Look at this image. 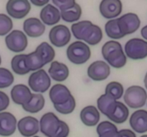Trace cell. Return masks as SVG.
Masks as SVG:
<instances>
[{"label":"cell","instance_id":"30bf717a","mask_svg":"<svg viewBox=\"0 0 147 137\" xmlns=\"http://www.w3.org/2000/svg\"><path fill=\"white\" fill-rule=\"evenodd\" d=\"M88 76L93 81H100L109 76L111 68L109 64L103 61H96L92 63L88 68Z\"/></svg>","mask_w":147,"mask_h":137},{"label":"cell","instance_id":"52a82bcc","mask_svg":"<svg viewBox=\"0 0 147 137\" xmlns=\"http://www.w3.org/2000/svg\"><path fill=\"white\" fill-rule=\"evenodd\" d=\"M117 20L119 29L124 36L131 34L137 31L141 24L139 17L134 13L123 14Z\"/></svg>","mask_w":147,"mask_h":137},{"label":"cell","instance_id":"44dd1931","mask_svg":"<svg viewBox=\"0 0 147 137\" xmlns=\"http://www.w3.org/2000/svg\"><path fill=\"white\" fill-rule=\"evenodd\" d=\"M116 101H117L104 94L98 98V108L102 114H104L106 116L109 117L114 111L116 105Z\"/></svg>","mask_w":147,"mask_h":137},{"label":"cell","instance_id":"7dc6e473","mask_svg":"<svg viewBox=\"0 0 147 137\" xmlns=\"http://www.w3.org/2000/svg\"><path fill=\"white\" fill-rule=\"evenodd\" d=\"M1 56H0V64H1Z\"/></svg>","mask_w":147,"mask_h":137},{"label":"cell","instance_id":"9c48e42d","mask_svg":"<svg viewBox=\"0 0 147 137\" xmlns=\"http://www.w3.org/2000/svg\"><path fill=\"white\" fill-rule=\"evenodd\" d=\"M60 120L53 112L46 113L40 121V130L47 137H53L59 128Z\"/></svg>","mask_w":147,"mask_h":137},{"label":"cell","instance_id":"cb8c5ba5","mask_svg":"<svg viewBox=\"0 0 147 137\" xmlns=\"http://www.w3.org/2000/svg\"><path fill=\"white\" fill-rule=\"evenodd\" d=\"M102 39H103V32L100 27L93 24L86 32L83 38V41L90 45L94 46L100 43Z\"/></svg>","mask_w":147,"mask_h":137},{"label":"cell","instance_id":"74e56055","mask_svg":"<svg viewBox=\"0 0 147 137\" xmlns=\"http://www.w3.org/2000/svg\"><path fill=\"white\" fill-rule=\"evenodd\" d=\"M52 2L60 9V11L70 9L73 8L76 4L74 0H53Z\"/></svg>","mask_w":147,"mask_h":137},{"label":"cell","instance_id":"83f0119b","mask_svg":"<svg viewBox=\"0 0 147 137\" xmlns=\"http://www.w3.org/2000/svg\"><path fill=\"white\" fill-rule=\"evenodd\" d=\"M36 51H38L39 54H40L45 64L51 62L55 57V51L54 49L47 42L41 43L37 47Z\"/></svg>","mask_w":147,"mask_h":137},{"label":"cell","instance_id":"8fae6325","mask_svg":"<svg viewBox=\"0 0 147 137\" xmlns=\"http://www.w3.org/2000/svg\"><path fill=\"white\" fill-rule=\"evenodd\" d=\"M17 128L23 136H34L40 131V123L36 118L29 116L19 121Z\"/></svg>","mask_w":147,"mask_h":137},{"label":"cell","instance_id":"f546056e","mask_svg":"<svg viewBox=\"0 0 147 137\" xmlns=\"http://www.w3.org/2000/svg\"><path fill=\"white\" fill-rule=\"evenodd\" d=\"M93 23L90 21H81L75 23L71 26V31L73 36L78 40H83L86 32Z\"/></svg>","mask_w":147,"mask_h":137},{"label":"cell","instance_id":"7c38bea8","mask_svg":"<svg viewBox=\"0 0 147 137\" xmlns=\"http://www.w3.org/2000/svg\"><path fill=\"white\" fill-rule=\"evenodd\" d=\"M100 14L106 19H114L122 11V3L119 0H103L100 2Z\"/></svg>","mask_w":147,"mask_h":137},{"label":"cell","instance_id":"7bdbcfd3","mask_svg":"<svg viewBox=\"0 0 147 137\" xmlns=\"http://www.w3.org/2000/svg\"><path fill=\"white\" fill-rule=\"evenodd\" d=\"M30 2L37 7H42L49 4L48 0H31Z\"/></svg>","mask_w":147,"mask_h":137},{"label":"cell","instance_id":"d4e9b609","mask_svg":"<svg viewBox=\"0 0 147 137\" xmlns=\"http://www.w3.org/2000/svg\"><path fill=\"white\" fill-rule=\"evenodd\" d=\"M25 64L30 71L40 70L45 65L40 54L36 50L30 54H26Z\"/></svg>","mask_w":147,"mask_h":137},{"label":"cell","instance_id":"e575fe53","mask_svg":"<svg viewBox=\"0 0 147 137\" xmlns=\"http://www.w3.org/2000/svg\"><path fill=\"white\" fill-rule=\"evenodd\" d=\"M13 27L12 20L9 16L0 14V36L8 34Z\"/></svg>","mask_w":147,"mask_h":137},{"label":"cell","instance_id":"4fadbf2b","mask_svg":"<svg viewBox=\"0 0 147 137\" xmlns=\"http://www.w3.org/2000/svg\"><path fill=\"white\" fill-rule=\"evenodd\" d=\"M72 94L70 90L63 84H57L51 87L49 96L53 105H61L67 102Z\"/></svg>","mask_w":147,"mask_h":137},{"label":"cell","instance_id":"2e32d148","mask_svg":"<svg viewBox=\"0 0 147 137\" xmlns=\"http://www.w3.org/2000/svg\"><path fill=\"white\" fill-rule=\"evenodd\" d=\"M32 93L27 86L24 84H17L11 90V97L16 104L25 105L30 101Z\"/></svg>","mask_w":147,"mask_h":137},{"label":"cell","instance_id":"ac0fdd59","mask_svg":"<svg viewBox=\"0 0 147 137\" xmlns=\"http://www.w3.org/2000/svg\"><path fill=\"white\" fill-rule=\"evenodd\" d=\"M40 17L42 23L51 26L60 21V11L58 9L51 4H47L40 11Z\"/></svg>","mask_w":147,"mask_h":137},{"label":"cell","instance_id":"bcb514c9","mask_svg":"<svg viewBox=\"0 0 147 137\" xmlns=\"http://www.w3.org/2000/svg\"><path fill=\"white\" fill-rule=\"evenodd\" d=\"M141 137H147V134H146V135L142 136H141Z\"/></svg>","mask_w":147,"mask_h":137},{"label":"cell","instance_id":"9a60e30c","mask_svg":"<svg viewBox=\"0 0 147 137\" xmlns=\"http://www.w3.org/2000/svg\"><path fill=\"white\" fill-rule=\"evenodd\" d=\"M23 29L28 37L36 38L44 34L45 31V26L39 19L31 17L24 21Z\"/></svg>","mask_w":147,"mask_h":137},{"label":"cell","instance_id":"ba28073f","mask_svg":"<svg viewBox=\"0 0 147 137\" xmlns=\"http://www.w3.org/2000/svg\"><path fill=\"white\" fill-rule=\"evenodd\" d=\"M30 9L31 5L27 0H9L6 5V10L9 15L17 19L25 17Z\"/></svg>","mask_w":147,"mask_h":137},{"label":"cell","instance_id":"ee69618b","mask_svg":"<svg viewBox=\"0 0 147 137\" xmlns=\"http://www.w3.org/2000/svg\"><path fill=\"white\" fill-rule=\"evenodd\" d=\"M141 34L144 39L147 40V25L144 27L141 30Z\"/></svg>","mask_w":147,"mask_h":137},{"label":"cell","instance_id":"4dcf8cb0","mask_svg":"<svg viewBox=\"0 0 147 137\" xmlns=\"http://www.w3.org/2000/svg\"><path fill=\"white\" fill-rule=\"evenodd\" d=\"M123 91V87L121 83L118 81H111L106 86L105 94L116 101L121 98Z\"/></svg>","mask_w":147,"mask_h":137},{"label":"cell","instance_id":"6da1fadb","mask_svg":"<svg viewBox=\"0 0 147 137\" xmlns=\"http://www.w3.org/2000/svg\"><path fill=\"white\" fill-rule=\"evenodd\" d=\"M66 54L70 61L79 65L88 61L91 56V51L90 47L84 42L76 41L68 46Z\"/></svg>","mask_w":147,"mask_h":137},{"label":"cell","instance_id":"277c9868","mask_svg":"<svg viewBox=\"0 0 147 137\" xmlns=\"http://www.w3.org/2000/svg\"><path fill=\"white\" fill-rule=\"evenodd\" d=\"M28 84L33 91L44 93L49 89L51 85L50 77L42 68L37 70L30 76Z\"/></svg>","mask_w":147,"mask_h":137},{"label":"cell","instance_id":"ffe728a7","mask_svg":"<svg viewBox=\"0 0 147 137\" xmlns=\"http://www.w3.org/2000/svg\"><path fill=\"white\" fill-rule=\"evenodd\" d=\"M49 75L56 81H64L69 76V68L63 63L55 61L51 63L49 68Z\"/></svg>","mask_w":147,"mask_h":137},{"label":"cell","instance_id":"836d02e7","mask_svg":"<svg viewBox=\"0 0 147 137\" xmlns=\"http://www.w3.org/2000/svg\"><path fill=\"white\" fill-rule=\"evenodd\" d=\"M76 100L73 96L72 95L70 99L65 102V104L61 105H54L55 108L57 112L60 113L62 114H69L74 111L76 108Z\"/></svg>","mask_w":147,"mask_h":137},{"label":"cell","instance_id":"d6a6232c","mask_svg":"<svg viewBox=\"0 0 147 137\" xmlns=\"http://www.w3.org/2000/svg\"><path fill=\"white\" fill-rule=\"evenodd\" d=\"M14 76L5 68H0V88H7L14 82Z\"/></svg>","mask_w":147,"mask_h":137},{"label":"cell","instance_id":"7a4b0ae2","mask_svg":"<svg viewBox=\"0 0 147 137\" xmlns=\"http://www.w3.org/2000/svg\"><path fill=\"white\" fill-rule=\"evenodd\" d=\"M123 100L130 108H140L146 104L147 93L140 86H131L125 91Z\"/></svg>","mask_w":147,"mask_h":137},{"label":"cell","instance_id":"603a6c76","mask_svg":"<svg viewBox=\"0 0 147 137\" xmlns=\"http://www.w3.org/2000/svg\"><path fill=\"white\" fill-rule=\"evenodd\" d=\"M45 98L40 94H32L30 101L22 106L24 111L32 114H35L41 111L45 106Z\"/></svg>","mask_w":147,"mask_h":137},{"label":"cell","instance_id":"4316f807","mask_svg":"<svg viewBox=\"0 0 147 137\" xmlns=\"http://www.w3.org/2000/svg\"><path fill=\"white\" fill-rule=\"evenodd\" d=\"M26 54H18L14 56L11 61L13 71L18 75H24L30 72L25 64Z\"/></svg>","mask_w":147,"mask_h":137},{"label":"cell","instance_id":"b9f144b4","mask_svg":"<svg viewBox=\"0 0 147 137\" xmlns=\"http://www.w3.org/2000/svg\"><path fill=\"white\" fill-rule=\"evenodd\" d=\"M99 137H120L119 131H109L99 135Z\"/></svg>","mask_w":147,"mask_h":137},{"label":"cell","instance_id":"e0dca14e","mask_svg":"<svg viewBox=\"0 0 147 137\" xmlns=\"http://www.w3.org/2000/svg\"><path fill=\"white\" fill-rule=\"evenodd\" d=\"M129 124L132 129L136 132L142 134L147 131V111L139 109L131 114Z\"/></svg>","mask_w":147,"mask_h":137},{"label":"cell","instance_id":"ab89813d","mask_svg":"<svg viewBox=\"0 0 147 137\" xmlns=\"http://www.w3.org/2000/svg\"><path fill=\"white\" fill-rule=\"evenodd\" d=\"M9 105V98L4 91H0V112L6 108Z\"/></svg>","mask_w":147,"mask_h":137},{"label":"cell","instance_id":"f35d334b","mask_svg":"<svg viewBox=\"0 0 147 137\" xmlns=\"http://www.w3.org/2000/svg\"><path fill=\"white\" fill-rule=\"evenodd\" d=\"M69 133H70V128L68 125L65 121H60L58 129L53 137H67Z\"/></svg>","mask_w":147,"mask_h":137},{"label":"cell","instance_id":"c3c4849f","mask_svg":"<svg viewBox=\"0 0 147 137\" xmlns=\"http://www.w3.org/2000/svg\"><path fill=\"white\" fill-rule=\"evenodd\" d=\"M33 137H40V136H33Z\"/></svg>","mask_w":147,"mask_h":137},{"label":"cell","instance_id":"1f68e13d","mask_svg":"<svg viewBox=\"0 0 147 137\" xmlns=\"http://www.w3.org/2000/svg\"><path fill=\"white\" fill-rule=\"evenodd\" d=\"M105 31L108 37L113 39H119L125 37L119 29L117 19H113L108 21L105 25Z\"/></svg>","mask_w":147,"mask_h":137},{"label":"cell","instance_id":"f6af8a7d","mask_svg":"<svg viewBox=\"0 0 147 137\" xmlns=\"http://www.w3.org/2000/svg\"><path fill=\"white\" fill-rule=\"evenodd\" d=\"M144 85H145V87H146V88L147 89V72L146 74V75H145V77H144Z\"/></svg>","mask_w":147,"mask_h":137},{"label":"cell","instance_id":"7402d4cb","mask_svg":"<svg viewBox=\"0 0 147 137\" xmlns=\"http://www.w3.org/2000/svg\"><path fill=\"white\" fill-rule=\"evenodd\" d=\"M129 115V111L127 106L121 101H116L114 111L108 118L116 124H123L127 120Z\"/></svg>","mask_w":147,"mask_h":137},{"label":"cell","instance_id":"60d3db41","mask_svg":"<svg viewBox=\"0 0 147 137\" xmlns=\"http://www.w3.org/2000/svg\"><path fill=\"white\" fill-rule=\"evenodd\" d=\"M119 133L120 137H136L135 133L130 129H122Z\"/></svg>","mask_w":147,"mask_h":137},{"label":"cell","instance_id":"8992f818","mask_svg":"<svg viewBox=\"0 0 147 137\" xmlns=\"http://www.w3.org/2000/svg\"><path fill=\"white\" fill-rule=\"evenodd\" d=\"M71 34L66 26L58 24L55 26L49 32V39L56 47H63L70 41Z\"/></svg>","mask_w":147,"mask_h":137},{"label":"cell","instance_id":"3957f363","mask_svg":"<svg viewBox=\"0 0 147 137\" xmlns=\"http://www.w3.org/2000/svg\"><path fill=\"white\" fill-rule=\"evenodd\" d=\"M125 53L134 60L143 59L147 57V41L142 39L134 38L125 44Z\"/></svg>","mask_w":147,"mask_h":137},{"label":"cell","instance_id":"d6986e66","mask_svg":"<svg viewBox=\"0 0 147 137\" xmlns=\"http://www.w3.org/2000/svg\"><path fill=\"white\" fill-rule=\"evenodd\" d=\"M80 117L83 124L87 126H94L100 120V113L94 106H88L80 111Z\"/></svg>","mask_w":147,"mask_h":137},{"label":"cell","instance_id":"d590c367","mask_svg":"<svg viewBox=\"0 0 147 137\" xmlns=\"http://www.w3.org/2000/svg\"><path fill=\"white\" fill-rule=\"evenodd\" d=\"M119 49H122L121 44L119 41H113V40L107 41V42L105 43V44H103V47H102V55H103V58H104L105 59H106L108 56H109L111 53L113 52V51H116V50Z\"/></svg>","mask_w":147,"mask_h":137},{"label":"cell","instance_id":"5bb4252c","mask_svg":"<svg viewBox=\"0 0 147 137\" xmlns=\"http://www.w3.org/2000/svg\"><path fill=\"white\" fill-rule=\"evenodd\" d=\"M17 128V119L9 112H0V136H9Z\"/></svg>","mask_w":147,"mask_h":137},{"label":"cell","instance_id":"5b68a950","mask_svg":"<svg viewBox=\"0 0 147 137\" xmlns=\"http://www.w3.org/2000/svg\"><path fill=\"white\" fill-rule=\"evenodd\" d=\"M5 44L10 51L19 53L26 49L28 41L24 32L20 30H14L6 37Z\"/></svg>","mask_w":147,"mask_h":137},{"label":"cell","instance_id":"8d00e7d4","mask_svg":"<svg viewBox=\"0 0 147 137\" xmlns=\"http://www.w3.org/2000/svg\"><path fill=\"white\" fill-rule=\"evenodd\" d=\"M109 131H118V128L113 123L108 121H104L100 122L98 125L97 129H96V131H97L98 135H100V134Z\"/></svg>","mask_w":147,"mask_h":137},{"label":"cell","instance_id":"f1b7e54d","mask_svg":"<svg viewBox=\"0 0 147 137\" xmlns=\"http://www.w3.org/2000/svg\"><path fill=\"white\" fill-rule=\"evenodd\" d=\"M82 14V9L80 6L76 3L74 7L70 9L60 11V17L66 22L72 23L77 21L80 18Z\"/></svg>","mask_w":147,"mask_h":137},{"label":"cell","instance_id":"484cf974","mask_svg":"<svg viewBox=\"0 0 147 137\" xmlns=\"http://www.w3.org/2000/svg\"><path fill=\"white\" fill-rule=\"evenodd\" d=\"M106 60L114 68H121L126 65L127 59L123 49H119L111 53Z\"/></svg>","mask_w":147,"mask_h":137}]
</instances>
